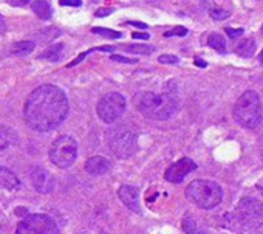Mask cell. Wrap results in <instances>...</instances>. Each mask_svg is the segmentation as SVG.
<instances>
[{"instance_id": "6da1fadb", "label": "cell", "mask_w": 263, "mask_h": 234, "mask_svg": "<svg viewBox=\"0 0 263 234\" xmlns=\"http://www.w3.org/2000/svg\"><path fill=\"white\" fill-rule=\"evenodd\" d=\"M70 105L62 88L45 84L30 93L24 107L27 124L36 132H50L59 128L68 115Z\"/></svg>"}, {"instance_id": "7a4b0ae2", "label": "cell", "mask_w": 263, "mask_h": 234, "mask_svg": "<svg viewBox=\"0 0 263 234\" xmlns=\"http://www.w3.org/2000/svg\"><path fill=\"white\" fill-rule=\"evenodd\" d=\"M135 107L141 112L143 116L149 120H169L178 109V99L174 93H154V92H140L134 98Z\"/></svg>"}, {"instance_id": "3957f363", "label": "cell", "mask_w": 263, "mask_h": 234, "mask_svg": "<svg viewBox=\"0 0 263 234\" xmlns=\"http://www.w3.org/2000/svg\"><path fill=\"white\" fill-rule=\"evenodd\" d=\"M234 118L245 129H255L263 118V109L258 95L254 90L245 92L235 107H234Z\"/></svg>"}, {"instance_id": "277c9868", "label": "cell", "mask_w": 263, "mask_h": 234, "mask_svg": "<svg viewBox=\"0 0 263 234\" xmlns=\"http://www.w3.org/2000/svg\"><path fill=\"white\" fill-rule=\"evenodd\" d=\"M186 199L203 209L215 208L223 199V189L211 180H194L186 188Z\"/></svg>"}, {"instance_id": "5b68a950", "label": "cell", "mask_w": 263, "mask_h": 234, "mask_svg": "<svg viewBox=\"0 0 263 234\" xmlns=\"http://www.w3.org/2000/svg\"><path fill=\"white\" fill-rule=\"evenodd\" d=\"M107 143L110 151L119 158H128L138 149L137 135L125 128H113L107 132Z\"/></svg>"}, {"instance_id": "8992f818", "label": "cell", "mask_w": 263, "mask_h": 234, "mask_svg": "<svg viewBox=\"0 0 263 234\" xmlns=\"http://www.w3.org/2000/svg\"><path fill=\"white\" fill-rule=\"evenodd\" d=\"M78 157V143L73 137L62 135L56 138L50 148V160L61 169L70 168Z\"/></svg>"}, {"instance_id": "52a82bcc", "label": "cell", "mask_w": 263, "mask_h": 234, "mask_svg": "<svg viewBox=\"0 0 263 234\" xmlns=\"http://www.w3.org/2000/svg\"><path fill=\"white\" fill-rule=\"evenodd\" d=\"M238 223L245 229H254L263 223V203L257 199H243L237 206Z\"/></svg>"}, {"instance_id": "ba28073f", "label": "cell", "mask_w": 263, "mask_h": 234, "mask_svg": "<svg viewBox=\"0 0 263 234\" xmlns=\"http://www.w3.org/2000/svg\"><path fill=\"white\" fill-rule=\"evenodd\" d=\"M16 234H61L56 222L45 214H30L17 226Z\"/></svg>"}, {"instance_id": "9c48e42d", "label": "cell", "mask_w": 263, "mask_h": 234, "mask_svg": "<svg viewBox=\"0 0 263 234\" xmlns=\"http://www.w3.org/2000/svg\"><path fill=\"white\" fill-rule=\"evenodd\" d=\"M125 110V99L121 93H107L98 102V116L107 124L115 123Z\"/></svg>"}, {"instance_id": "30bf717a", "label": "cell", "mask_w": 263, "mask_h": 234, "mask_svg": "<svg viewBox=\"0 0 263 234\" xmlns=\"http://www.w3.org/2000/svg\"><path fill=\"white\" fill-rule=\"evenodd\" d=\"M195 169H197L195 161H192L191 158H181V160L175 161L174 165H171V166L166 169L164 177H166V180L171 182V183H180V182L184 180V177H186L189 172H192V171H195Z\"/></svg>"}, {"instance_id": "8fae6325", "label": "cell", "mask_w": 263, "mask_h": 234, "mask_svg": "<svg viewBox=\"0 0 263 234\" xmlns=\"http://www.w3.org/2000/svg\"><path fill=\"white\" fill-rule=\"evenodd\" d=\"M30 180H31V185L34 186V189L41 194H48L54 189V185H56V180L54 177L44 168H33L31 169V174H30Z\"/></svg>"}, {"instance_id": "7c38bea8", "label": "cell", "mask_w": 263, "mask_h": 234, "mask_svg": "<svg viewBox=\"0 0 263 234\" xmlns=\"http://www.w3.org/2000/svg\"><path fill=\"white\" fill-rule=\"evenodd\" d=\"M118 195L121 202L134 212H141L140 209V189L137 186L122 185L118 191Z\"/></svg>"}, {"instance_id": "4fadbf2b", "label": "cell", "mask_w": 263, "mask_h": 234, "mask_svg": "<svg viewBox=\"0 0 263 234\" xmlns=\"http://www.w3.org/2000/svg\"><path fill=\"white\" fill-rule=\"evenodd\" d=\"M110 169V161L104 157H91L85 163V171L91 175H104Z\"/></svg>"}, {"instance_id": "5bb4252c", "label": "cell", "mask_w": 263, "mask_h": 234, "mask_svg": "<svg viewBox=\"0 0 263 234\" xmlns=\"http://www.w3.org/2000/svg\"><path fill=\"white\" fill-rule=\"evenodd\" d=\"M0 188L8 189V191H19L21 189V180L17 175L7 169V168H0Z\"/></svg>"}, {"instance_id": "9a60e30c", "label": "cell", "mask_w": 263, "mask_h": 234, "mask_svg": "<svg viewBox=\"0 0 263 234\" xmlns=\"http://www.w3.org/2000/svg\"><path fill=\"white\" fill-rule=\"evenodd\" d=\"M17 145V134L10 128H0V151L10 149Z\"/></svg>"}, {"instance_id": "2e32d148", "label": "cell", "mask_w": 263, "mask_h": 234, "mask_svg": "<svg viewBox=\"0 0 263 234\" xmlns=\"http://www.w3.org/2000/svg\"><path fill=\"white\" fill-rule=\"evenodd\" d=\"M31 8L34 14L42 21H48L51 17V7L48 4V0H34L31 4Z\"/></svg>"}, {"instance_id": "e0dca14e", "label": "cell", "mask_w": 263, "mask_h": 234, "mask_svg": "<svg viewBox=\"0 0 263 234\" xmlns=\"http://www.w3.org/2000/svg\"><path fill=\"white\" fill-rule=\"evenodd\" d=\"M34 47H36V44L33 41H19L11 45V53L14 56H27V55L33 53Z\"/></svg>"}, {"instance_id": "ac0fdd59", "label": "cell", "mask_w": 263, "mask_h": 234, "mask_svg": "<svg viewBox=\"0 0 263 234\" xmlns=\"http://www.w3.org/2000/svg\"><path fill=\"white\" fill-rule=\"evenodd\" d=\"M254 51H255V42L252 39H243L235 47V53L243 58H251L254 55Z\"/></svg>"}, {"instance_id": "d6986e66", "label": "cell", "mask_w": 263, "mask_h": 234, "mask_svg": "<svg viewBox=\"0 0 263 234\" xmlns=\"http://www.w3.org/2000/svg\"><path fill=\"white\" fill-rule=\"evenodd\" d=\"M62 51H64V45L62 44L51 45L50 48H47L41 55V59H45V61H50V62H58L62 58Z\"/></svg>"}, {"instance_id": "ffe728a7", "label": "cell", "mask_w": 263, "mask_h": 234, "mask_svg": "<svg viewBox=\"0 0 263 234\" xmlns=\"http://www.w3.org/2000/svg\"><path fill=\"white\" fill-rule=\"evenodd\" d=\"M122 48L127 53H137V55H151L155 48L151 45H140V44H124Z\"/></svg>"}, {"instance_id": "44dd1931", "label": "cell", "mask_w": 263, "mask_h": 234, "mask_svg": "<svg viewBox=\"0 0 263 234\" xmlns=\"http://www.w3.org/2000/svg\"><path fill=\"white\" fill-rule=\"evenodd\" d=\"M208 44H209L212 48H215L217 51H220V53H224V51H226L224 38H221V36H220V34H217V33H214V34H211V36H209Z\"/></svg>"}, {"instance_id": "7402d4cb", "label": "cell", "mask_w": 263, "mask_h": 234, "mask_svg": "<svg viewBox=\"0 0 263 234\" xmlns=\"http://www.w3.org/2000/svg\"><path fill=\"white\" fill-rule=\"evenodd\" d=\"M183 229L187 232V234H206L191 217H186L184 220H183Z\"/></svg>"}, {"instance_id": "603a6c76", "label": "cell", "mask_w": 263, "mask_h": 234, "mask_svg": "<svg viewBox=\"0 0 263 234\" xmlns=\"http://www.w3.org/2000/svg\"><path fill=\"white\" fill-rule=\"evenodd\" d=\"M91 31L95 34H99V36L107 38V39H119L122 36L119 31H113V30H107V28H93Z\"/></svg>"}, {"instance_id": "cb8c5ba5", "label": "cell", "mask_w": 263, "mask_h": 234, "mask_svg": "<svg viewBox=\"0 0 263 234\" xmlns=\"http://www.w3.org/2000/svg\"><path fill=\"white\" fill-rule=\"evenodd\" d=\"M209 16L215 21H223L226 17H229V13L224 11V10H220V8H215V7H211L209 8Z\"/></svg>"}, {"instance_id": "d4e9b609", "label": "cell", "mask_w": 263, "mask_h": 234, "mask_svg": "<svg viewBox=\"0 0 263 234\" xmlns=\"http://www.w3.org/2000/svg\"><path fill=\"white\" fill-rule=\"evenodd\" d=\"M187 34V30L184 27H177L171 31H166L164 33V38H172V36H186Z\"/></svg>"}, {"instance_id": "484cf974", "label": "cell", "mask_w": 263, "mask_h": 234, "mask_svg": "<svg viewBox=\"0 0 263 234\" xmlns=\"http://www.w3.org/2000/svg\"><path fill=\"white\" fill-rule=\"evenodd\" d=\"M158 61L161 64H178L180 62V59L177 56H171V55H163V56L158 58Z\"/></svg>"}, {"instance_id": "4316f807", "label": "cell", "mask_w": 263, "mask_h": 234, "mask_svg": "<svg viewBox=\"0 0 263 234\" xmlns=\"http://www.w3.org/2000/svg\"><path fill=\"white\" fill-rule=\"evenodd\" d=\"M111 61H115V62H122V64H137V62H138L137 59H128V58H124V56H118V55H113V56H111Z\"/></svg>"}, {"instance_id": "83f0119b", "label": "cell", "mask_w": 263, "mask_h": 234, "mask_svg": "<svg viewBox=\"0 0 263 234\" xmlns=\"http://www.w3.org/2000/svg\"><path fill=\"white\" fill-rule=\"evenodd\" d=\"M34 0H8V4L13 7H27L30 4H33Z\"/></svg>"}, {"instance_id": "f1b7e54d", "label": "cell", "mask_w": 263, "mask_h": 234, "mask_svg": "<svg viewBox=\"0 0 263 234\" xmlns=\"http://www.w3.org/2000/svg\"><path fill=\"white\" fill-rule=\"evenodd\" d=\"M62 7H81L82 2L81 0H61Z\"/></svg>"}, {"instance_id": "f546056e", "label": "cell", "mask_w": 263, "mask_h": 234, "mask_svg": "<svg viewBox=\"0 0 263 234\" xmlns=\"http://www.w3.org/2000/svg\"><path fill=\"white\" fill-rule=\"evenodd\" d=\"M226 34H228L229 38L235 39V38H238V36H241V34H243V30H241V28H240V30H232V28H226Z\"/></svg>"}, {"instance_id": "4dcf8cb0", "label": "cell", "mask_w": 263, "mask_h": 234, "mask_svg": "<svg viewBox=\"0 0 263 234\" xmlns=\"http://www.w3.org/2000/svg\"><path fill=\"white\" fill-rule=\"evenodd\" d=\"M110 13H111L110 8H99V10L96 11V17H104V16H108Z\"/></svg>"}, {"instance_id": "1f68e13d", "label": "cell", "mask_w": 263, "mask_h": 234, "mask_svg": "<svg viewBox=\"0 0 263 234\" xmlns=\"http://www.w3.org/2000/svg\"><path fill=\"white\" fill-rule=\"evenodd\" d=\"M5 31H7V22L2 17V14H0V34H4Z\"/></svg>"}, {"instance_id": "d6a6232c", "label": "cell", "mask_w": 263, "mask_h": 234, "mask_svg": "<svg viewBox=\"0 0 263 234\" xmlns=\"http://www.w3.org/2000/svg\"><path fill=\"white\" fill-rule=\"evenodd\" d=\"M132 38H135V39H143V41H146V39H149L151 36L147 34V33H134V36Z\"/></svg>"}, {"instance_id": "836d02e7", "label": "cell", "mask_w": 263, "mask_h": 234, "mask_svg": "<svg viewBox=\"0 0 263 234\" xmlns=\"http://www.w3.org/2000/svg\"><path fill=\"white\" fill-rule=\"evenodd\" d=\"M128 25H134V27L141 28V30H146V28H147V25H146L144 22H128Z\"/></svg>"}, {"instance_id": "e575fe53", "label": "cell", "mask_w": 263, "mask_h": 234, "mask_svg": "<svg viewBox=\"0 0 263 234\" xmlns=\"http://www.w3.org/2000/svg\"><path fill=\"white\" fill-rule=\"evenodd\" d=\"M195 64H197L198 67H206V65H208V64H206L203 59H200V58H195Z\"/></svg>"}, {"instance_id": "d590c367", "label": "cell", "mask_w": 263, "mask_h": 234, "mask_svg": "<svg viewBox=\"0 0 263 234\" xmlns=\"http://www.w3.org/2000/svg\"><path fill=\"white\" fill-rule=\"evenodd\" d=\"M258 61H260V64L263 65V50H261V53H260V56H258Z\"/></svg>"}, {"instance_id": "8d00e7d4", "label": "cell", "mask_w": 263, "mask_h": 234, "mask_svg": "<svg viewBox=\"0 0 263 234\" xmlns=\"http://www.w3.org/2000/svg\"><path fill=\"white\" fill-rule=\"evenodd\" d=\"M261 33H263V27H261Z\"/></svg>"}]
</instances>
